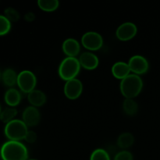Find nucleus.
I'll return each mask as SVG.
<instances>
[{"label": "nucleus", "instance_id": "obj_1", "mask_svg": "<svg viewBox=\"0 0 160 160\" xmlns=\"http://www.w3.org/2000/svg\"><path fill=\"white\" fill-rule=\"evenodd\" d=\"M0 156L2 160H28V150L22 142L8 141L1 147Z\"/></svg>", "mask_w": 160, "mask_h": 160}, {"label": "nucleus", "instance_id": "obj_2", "mask_svg": "<svg viewBox=\"0 0 160 160\" xmlns=\"http://www.w3.org/2000/svg\"><path fill=\"white\" fill-rule=\"evenodd\" d=\"M143 85V81L139 75L131 73L120 82V92L126 98H134L141 93Z\"/></svg>", "mask_w": 160, "mask_h": 160}, {"label": "nucleus", "instance_id": "obj_3", "mask_svg": "<svg viewBox=\"0 0 160 160\" xmlns=\"http://www.w3.org/2000/svg\"><path fill=\"white\" fill-rule=\"evenodd\" d=\"M81 63L76 57H66L62 60L58 69L59 76L64 81L77 78L81 70Z\"/></svg>", "mask_w": 160, "mask_h": 160}, {"label": "nucleus", "instance_id": "obj_4", "mask_svg": "<svg viewBox=\"0 0 160 160\" xmlns=\"http://www.w3.org/2000/svg\"><path fill=\"white\" fill-rule=\"evenodd\" d=\"M28 127L25 124L24 122L21 120L15 119L9 123H6L5 127L4 132L9 141H17L20 142L25 138L28 133Z\"/></svg>", "mask_w": 160, "mask_h": 160}, {"label": "nucleus", "instance_id": "obj_5", "mask_svg": "<svg viewBox=\"0 0 160 160\" xmlns=\"http://www.w3.org/2000/svg\"><path fill=\"white\" fill-rule=\"evenodd\" d=\"M17 85L23 93L29 94L35 89L37 78L33 72L30 70H23L18 74Z\"/></svg>", "mask_w": 160, "mask_h": 160}, {"label": "nucleus", "instance_id": "obj_6", "mask_svg": "<svg viewBox=\"0 0 160 160\" xmlns=\"http://www.w3.org/2000/svg\"><path fill=\"white\" fill-rule=\"evenodd\" d=\"M83 46L90 51H97L103 45V38L99 33L96 31H88L81 38Z\"/></svg>", "mask_w": 160, "mask_h": 160}, {"label": "nucleus", "instance_id": "obj_7", "mask_svg": "<svg viewBox=\"0 0 160 160\" xmlns=\"http://www.w3.org/2000/svg\"><path fill=\"white\" fill-rule=\"evenodd\" d=\"M131 71L134 74L142 75L147 73L149 69V63L145 57L141 55H135L133 56L128 61Z\"/></svg>", "mask_w": 160, "mask_h": 160}, {"label": "nucleus", "instance_id": "obj_8", "mask_svg": "<svg viewBox=\"0 0 160 160\" xmlns=\"http://www.w3.org/2000/svg\"><path fill=\"white\" fill-rule=\"evenodd\" d=\"M83 92V84L79 79L70 80L66 81L64 85V94L69 99L74 100L81 96Z\"/></svg>", "mask_w": 160, "mask_h": 160}, {"label": "nucleus", "instance_id": "obj_9", "mask_svg": "<svg viewBox=\"0 0 160 160\" xmlns=\"http://www.w3.org/2000/svg\"><path fill=\"white\" fill-rule=\"evenodd\" d=\"M138 33V28L134 23L125 22L116 31V36L120 41H128L134 38Z\"/></svg>", "mask_w": 160, "mask_h": 160}, {"label": "nucleus", "instance_id": "obj_10", "mask_svg": "<svg viewBox=\"0 0 160 160\" xmlns=\"http://www.w3.org/2000/svg\"><path fill=\"white\" fill-rule=\"evenodd\" d=\"M23 121L28 127H35L41 120V113L38 108L28 106L23 110L22 114Z\"/></svg>", "mask_w": 160, "mask_h": 160}, {"label": "nucleus", "instance_id": "obj_11", "mask_svg": "<svg viewBox=\"0 0 160 160\" xmlns=\"http://www.w3.org/2000/svg\"><path fill=\"white\" fill-rule=\"evenodd\" d=\"M78 59H79L81 67L85 70H95L99 64V59H98V56L91 52H83L82 54H81Z\"/></svg>", "mask_w": 160, "mask_h": 160}, {"label": "nucleus", "instance_id": "obj_12", "mask_svg": "<svg viewBox=\"0 0 160 160\" xmlns=\"http://www.w3.org/2000/svg\"><path fill=\"white\" fill-rule=\"evenodd\" d=\"M62 49L67 57H76L81 52V45L75 38H69L62 43Z\"/></svg>", "mask_w": 160, "mask_h": 160}, {"label": "nucleus", "instance_id": "obj_13", "mask_svg": "<svg viewBox=\"0 0 160 160\" xmlns=\"http://www.w3.org/2000/svg\"><path fill=\"white\" fill-rule=\"evenodd\" d=\"M112 75L115 77L116 78L120 80L124 79L126 77L131 74V69H130L129 65L128 62H117L112 65V69H111Z\"/></svg>", "mask_w": 160, "mask_h": 160}, {"label": "nucleus", "instance_id": "obj_14", "mask_svg": "<svg viewBox=\"0 0 160 160\" xmlns=\"http://www.w3.org/2000/svg\"><path fill=\"white\" fill-rule=\"evenodd\" d=\"M28 99L31 106L38 108L45 105V103L46 102L47 98L43 92H42L41 90H38V89H34L29 94H28Z\"/></svg>", "mask_w": 160, "mask_h": 160}, {"label": "nucleus", "instance_id": "obj_15", "mask_svg": "<svg viewBox=\"0 0 160 160\" xmlns=\"http://www.w3.org/2000/svg\"><path fill=\"white\" fill-rule=\"evenodd\" d=\"M5 102L10 107H15L20 104L21 101V94L17 89L9 88L5 94Z\"/></svg>", "mask_w": 160, "mask_h": 160}, {"label": "nucleus", "instance_id": "obj_16", "mask_svg": "<svg viewBox=\"0 0 160 160\" xmlns=\"http://www.w3.org/2000/svg\"><path fill=\"white\" fill-rule=\"evenodd\" d=\"M18 75L12 69H6L2 73V81L7 87H13L17 84Z\"/></svg>", "mask_w": 160, "mask_h": 160}, {"label": "nucleus", "instance_id": "obj_17", "mask_svg": "<svg viewBox=\"0 0 160 160\" xmlns=\"http://www.w3.org/2000/svg\"><path fill=\"white\" fill-rule=\"evenodd\" d=\"M134 142V137L129 132H124L119 136L117 139V145L120 148L126 149L133 145Z\"/></svg>", "mask_w": 160, "mask_h": 160}, {"label": "nucleus", "instance_id": "obj_18", "mask_svg": "<svg viewBox=\"0 0 160 160\" xmlns=\"http://www.w3.org/2000/svg\"><path fill=\"white\" fill-rule=\"evenodd\" d=\"M123 110L127 115L134 116L138 111V105L133 98H126L123 102Z\"/></svg>", "mask_w": 160, "mask_h": 160}, {"label": "nucleus", "instance_id": "obj_19", "mask_svg": "<svg viewBox=\"0 0 160 160\" xmlns=\"http://www.w3.org/2000/svg\"><path fill=\"white\" fill-rule=\"evenodd\" d=\"M38 5L43 11L52 12L59 7V2L58 0H38Z\"/></svg>", "mask_w": 160, "mask_h": 160}, {"label": "nucleus", "instance_id": "obj_20", "mask_svg": "<svg viewBox=\"0 0 160 160\" xmlns=\"http://www.w3.org/2000/svg\"><path fill=\"white\" fill-rule=\"evenodd\" d=\"M17 110L14 107H8L3 109L0 114V120L3 123H8L12 120H15L14 117L17 116Z\"/></svg>", "mask_w": 160, "mask_h": 160}, {"label": "nucleus", "instance_id": "obj_21", "mask_svg": "<svg viewBox=\"0 0 160 160\" xmlns=\"http://www.w3.org/2000/svg\"><path fill=\"white\" fill-rule=\"evenodd\" d=\"M90 160H111L109 152L103 148L94 150L90 157Z\"/></svg>", "mask_w": 160, "mask_h": 160}, {"label": "nucleus", "instance_id": "obj_22", "mask_svg": "<svg viewBox=\"0 0 160 160\" xmlns=\"http://www.w3.org/2000/svg\"><path fill=\"white\" fill-rule=\"evenodd\" d=\"M11 29V22L5 16L0 15V36L8 34Z\"/></svg>", "mask_w": 160, "mask_h": 160}, {"label": "nucleus", "instance_id": "obj_23", "mask_svg": "<svg viewBox=\"0 0 160 160\" xmlns=\"http://www.w3.org/2000/svg\"><path fill=\"white\" fill-rule=\"evenodd\" d=\"M5 17L10 22H17L20 19V14L17 9L12 7L6 8L4 11Z\"/></svg>", "mask_w": 160, "mask_h": 160}, {"label": "nucleus", "instance_id": "obj_24", "mask_svg": "<svg viewBox=\"0 0 160 160\" xmlns=\"http://www.w3.org/2000/svg\"><path fill=\"white\" fill-rule=\"evenodd\" d=\"M114 160H133V155L130 152L123 150L116 155Z\"/></svg>", "mask_w": 160, "mask_h": 160}, {"label": "nucleus", "instance_id": "obj_25", "mask_svg": "<svg viewBox=\"0 0 160 160\" xmlns=\"http://www.w3.org/2000/svg\"><path fill=\"white\" fill-rule=\"evenodd\" d=\"M37 138H38V135L34 131H28V133H27L26 136H25L24 140L26 141L28 143L33 144L37 141Z\"/></svg>", "mask_w": 160, "mask_h": 160}, {"label": "nucleus", "instance_id": "obj_26", "mask_svg": "<svg viewBox=\"0 0 160 160\" xmlns=\"http://www.w3.org/2000/svg\"><path fill=\"white\" fill-rule=\"evenodd\" d=\"M35 19V14L33 12H28L24 15V20L28 22L34 21Z\"/></svg>", "mask_w": 160, "mask_h": 160}, {"label": "nucleus", "instance_id": "obj_27", "mask_svg": "<svg viewBox=\"0 0 160 160\" xmlns=\"http://www.w3.org/2000/svg\"><path fill=\"white\" fill-rule=\"evenodd\" d=\"M1 112H2V111H1V106H0V114H1Z\"/></svg>", "mask_w": 160, "mask_h": 160}, {"label": "nucleus", "instance_id": "obj_28", "mask_svg": "<svg viewBox=\"0 0 160 160\" xmlns=\"http://www.w3.org/2000/svg\"><path fill=\"white\" fill-rule=\"evenodd\" d=\"M28 160H38V159H28Z\"/></svg>", "mask_w": 160, "mask_h": 160}]
</instances>
